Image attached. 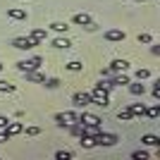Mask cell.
Here are the masks:
<instances>
[{
	"label": "cell",
	"instance_id": "cell-1",
	"mask_svg": "<svg viewBox=\"0 0 160 160\" xmlns=\"http://www.w3.org/2000/svg\"><path fill=\"white\" fill-rule=\"evenodd\" d=\"M88 96H91V105H98V108H108L110 105V96H108L105 88L96 86L93 91H88Z\"/></svg>",
	"mask_w": 160,
	"mask_h": 160
},
{
	"label": "cell",
	"instance_id": "cell-2",
	"mask_svg": "<svg viewBox=\"0 0 160 160\" xmlns=\"http://www.w3.org/2000/svg\"><path fill=\"white\" fill-rule=\"evenodd\" d=\"M72 22L77 24V27L88 29V31H96V29H98V24H96V22L91 19V14H86V12H77V14L72 17Z\"/></svg>",
	"mask_w": 160,
	"mask_h": 160
},
{
	"label": "cell",
	"instance_id": "cell-3",
	"mask_svg": "<svg viewBox=\"0 0 160 160\" xmlns=\"http://www.w3.org/2000/svg\"><path fill=\"white\" fill-rule=\"evenodd\" d=\"M93 141H96V146H105V148H108V146H115L120 139H117V134H108V132H103V129H100V132L93 136Z\"/></svg>",
	"mask_w": 160,
	"mask_h": 160
},
{
	"label": "cell",
	"instance_id": "cell-4",
	"mask_svg": "<svg viewBox=\"0 0 160 160\" xmlns=\"http://www.w3.org/2000/svg\"><path fill=\"white\" fill-rule=\"evenodd\" d=\"M12 46L17 48V50H31V48H36L38 43H36L31 36H17V38L12 41Z\"/></svg>",
	"mask_w": 160,
	"mask_h": 160
},
{
	"label": "cell",
	"instance_id": "cell-5",
	"mask_svg": "<svg viewBox=\"0 0 160 160\" xmlns=\"http://www.w3.org/2000/svg\"><path fill=\"white\" fill-rule=\"evenodd\" d=\"M41 58L38 55H33V58H29V60H19L17 62V69H19V72H29V69H38L41 67Z\"/></svg>",
	"mask_w": 160,
	"mask_h": 160
},
{
	"label": "cell",
	"instance_id": "cell-6",
	"mask_svg": "<svg viewBox=\"0 0 160 160\" xmlns=\"http://www.w3.org/2000/svg\"><path fill=\"white\" fill-rule=\"evenodd\" d=\"M124 38H127V33L122 29H108L105 31V41H110V43H122Z\"/></svg>",
	"mask_w": 160,
	"mask_h": 160
},
{
	"label": "cell",
	"instance_id": "cell-7",
	"mask_svg": "<svg viewBox=\"0 0 160 160\" xmlns=\"http://www.w3.org/2000/svg\"><path fill=\"white\" fill-rule=\"evenodd\" d=\"M2 132H5V136L10 139V136H17V134L24 132V124H22V122H7V127L2 129Z\"/></svg>",
	"mask_w": 160,
	"mask_h": 160
},
{
	"label": "cell",
	"instance_id": "cell-8",
	"mask_svg": "<svg viewBox=\"0 0 160 160\" xmlns=\"http://www.w3.org/2000/svg\"><path fill=\"white\" fill-rule=\"evenodd\" d=\"M72 100H74V105H77V108H86V105H91V96L84 93V91H77V93L72 96Z\"/></svg>",
	"mask_w": 160,
	"mask_h": 160
},
{
	"label": "cell",
	"instance_id": "cell-9",
	"mask_svg": "<svg viewBox=\"0 0 160 160\" xmlns=\"http://www.w3.org/2000/svg\"><path fill=\"white\" fill-rule=\"evenodd\" d=\"M27 77V81H33V84H43L46 81V74H41L38 69H29V72H22Z\"/></svg>",
	"mask_w": 160,
	"mask_h": 160
},
{
	"label": "cell",
	"instance_id": "cell-10",
	"mask_svg": "<svg viewBox=\"0 0 160 160\" xmlns=\"http://www.w3.org/2000/svg\"><path fill=\"white\" fill-rule=\"evenodd\" d=\"M108 69H110L112 74H115V72H127V69H129V62H127V60H112Z\"/></svg>",
	"mask_w": 160,
	"mask_h": 160
},
{
	"label": "cell",
	"instance_id": "cell-11",
	"mask_svg": "<svg viewBox=\"0 0 160 160\" xmlns=\"http://www.w3.org/2000/svg\"><path fill=\"white\" fill-rule=\"evenodd\" d=\"M7 17H10V19L22 22V19H27L29 14H27V10H19V7H10V10H7Z\"/></svg>",
	"mask_w": 160,
	"mask_h": 160
},
{
	"label": "cell",
	"instance_id": "cell-12",
	"mask_svg": "<svg viewBox=\"0 0 160 160\" xmlns=\"http://www.w3.org/2000/svg\"><path fill=\"white\" fill-rule=\"evenodd\" d=\"M79 122H81V124H100V117H98V115H91V112H81Z\"/></svg>",
	"mask_w": 160,
	"mask_h": 160
},
{
	"label": "cell",
	"instance_id": "cell-13",
	"mask_svg": "<svg viewBox=\"0 0 160 160\" xmlns=\"http://www.w3.org/2000/svg\"><path fill=\"white\" fill-rule=\"evenodd\" d=\"M29 36H31L36 43H41V41H46V38H48V29H33Z\"/></svg>",
	"mask_w": 160,
	"mask_h": 160
},
{
	"label": "cell",
	"instance_id": "cell-14",
	"mask_svg": "<svg viewBox=\"0 0 160 160\" xmlns=\"http://www.w3.org/2000/svg\"><path fill=\"white\" fill-rule=\"evenodd\" d=\"M117 120H120V122H129V120H134V112H132V108H122V110H120V112H117Z\"/></svg>",
	"mask_w": 160,
	"mask_h": 160
},
{
	"label": "cell",
	"instance_id": "cell-15",
	"mask_svg": "<svg viewBox=\"0 0 160 160\" xmlns=\"http://www.w3.org/2000/svg\"><path fill=\"white\" fill-rule=\"evenodd\" d=\"M141 143H146V146H160V136H155V134H146V136L141 139Z\"/></svg>",
	"mask_w": 160,
	"mask_h": 160
},
{
	"label": "cell",
	"instance_id": "cell-16",
	"mask_svg": "<svg viewBox=\"0 0 160 160\" xmlns=\"http://www.w3.org/2000/svg\"><path fill=\"white\" fill-rule=\"evenodd\" d=\"M129 91H132V96H143V93H146V86H143V84H134V81H129Z\"/></svg>",
	"mask_w": 160,
	"mask_h": 160
},
{
	"label": "cell",
	"instance_id": "cell-17",
	"mask_svg": "<svg viewBox=\"0 0 160 160\" xmlns=\"http://www.w3.org/2000/svg\"><path fill=\"white\" fill-rule=\"evenodd\" d=\"M132 112H134V117H141V115H146V105L143 103H132Z\"/></svg>",
	"mask_w": 160,
	"mask_h": 160
},
{
	"label": "cell",
	"instance_id": "cell-18",
	"mask_svg": "<svg viewBox=\"0 0 160 160\" xmlns=\"http://www.w3.org/2000/svg\"><path fill=\"white\" fill-rule=\"evenodd\" d=\"M146 115L151 117V120H158V117H160V103H155V105L146 108Z\"/></svg>",
	"mask_w": 160,
	"mask_h": 160
},
{
	"label": "cell",
	"instance_id": "cell-19",
	"mask_svg": "<svg viewBox=\"0 0 160 160\" xmlns=\"http://www.w3.org/2000/svg\"><path fill=\"white\" fill-rule=\"evenodd\" d=\"M50 46H53V48H60V50H62V48L67 50L72 43H69V38H53V43H50Z\"/></svg>",
	"mask_w": 160,
	"mask_h": 160
},
{
	"label": "cell",
	"instance_id": "cell-20",
	"mask_svg": "<svg viewBox=\"0 0 160 160\" xmlns=\"http://www.w3.org/2000/svg\"><path fill=\"white\" fill-rule=\"evenodd\" d=\"M62 117H65V122H67V124H74V122H79V115L74 112V110H67V112L62 115Z\"/></svg>",
	"mask_w": 160,
	"mask_h": 160
},
{
	"label": "cell",
	"instance_id": "cell-21",
	"mask_svg": "<svg viewBox=\"0 0 160 160\" xmlns=\"http://www.w3.org/2000/svg\"><path fill=\"white\" fill-rule=\"evenodd\" d=\"M50 29H53L55 33H65V31H67L69 27H67L65 22H53V24H50Z\"/></svg>",
	"mask_w": 160,
	"mask_h": 160
},
{
	"label": "cell",
	"instance_id": "cell-22",
	"mask_svg": "<svg viewBox=\"0 0 160 160\" xmlns=\"http://www.w3.org/2000/svg\"><path fill=\"white\" fill-rule=\"evenodd\" d=\"M14 91V84H10V81L0 79V93H12Z\"/></svg>",
	"mask_w": 160,
	"mask_h": 160
},
{
	"label": "cell",
	"instance_id": "cell-23",
	"mask_svg": "<svg viewBox=\"0 0 160 160\" xmlns=\"http://www.w3.org/2000/svg\"><path fill=\"white\" fill-rule=\"evenodd\" d=\"M134 77H136V79H139V81H143V79H148V77H151V72H148L146 67H139V69L134 72Z\"/></svg>",
	"mask_w": 160,
	"mask_h": 160
},
{
	"label": "cell",
	"instance_id": "cell-24",
	"mask_svg": "<svg viewBox=\"0 0 160 160\" xmlns=\"http://www.w3.org/2000/svg\"><path fill=\"white\" fill-rule=\"evenodd\" d=\"M81 146H84V148H93V146H96L93 136H86V134H81Z\"/></svg>",
	"mask_w": 160,
	"mask_h": 160
},
{
	"label": "cell",
	"instance_id": "cell-25",
	"mask_svg": "<svg viewBox=\"0 0 160 160\" xmlns=\"http://www.w3.org/2000/svg\"><path fill=\"white\" fill-rule=\"evenodd\" d=\"M72 151H58V153H55V160H69L72 158Z\"/></svg>",
	"mask_w": 160,
	"mask_h": 160
},
{
	"label": "cell",
	"instance_id": "cell-26",
	"mask_svg": "<svg viewBox=\"0 0 160 160\" xmlns=\"http://www.w3.org/2000/svg\"><path fill=\"white\" fill-rule=\"evenodd\" d=\"M43 86H46V88H58V86H60V79H55V77H53V79H46V81H43Z\"/></svg>",
	"mask_w": 160,
	"mask_h": 160
},
{
	"label": "cell",
	"instance_id": "cell-27",
	"mask_svg": "<svg viewBox=\"0 0 160 160\" xmlns=\"http://www.w3.org/2000/svg\"><path fill=\"white\" fill-rule=\"evenodd\" d=\"M132 158L134 160H148V153H146V151H134Z\"/></svg>",
	"mask_w": 160,
	"mask_h": 160
},
{
	"label": "cell",
	"instance_id": "cell-28",
	"mask_svg": "<svg viewBox=\"0 0 160 160\" xmlns=\"http://www.w3.org/2000/svg\"><path fill=\"white\" fill-rule=\"evenodd\" d=\"M67 69H69V72H79V69H81V62H77V60L67 62Z\"/></svg>",
	"mask_w": 160,
	"mask_h": 160
},
{
	"label": "cell",
	"instance_id": "cell-29",
	"mask_svg": "<svg viewBox=\"0 0 160 160\" xmlns=\"http://www.w3.org/2000/svg\"><path fill=\"white\" fill-rule=\"evenodd\" d=\"M27 134H29V136H38V134H41V127L31 124V127H27Z\"/></svg>",
	"mask_w": 160,
	"mask_h": 160
},
{
	"label": "cell",
	"instance_id": "cell-30",
	"mask_svg": "<svg viewBox=\"0 0 160 160\" xmlns=\"http://www.w3.org/2000/svg\"><path fill=\"white\" fill-rule=\"evenodd\" d=\"M151 41H153V38H151V33H139V43H146V46H148Z\"/></svg>",
	"mask_w": 160,
	"mask_h": 160
},
{
	"label": "cell",
	"instance_id": "cell-31",
	"mask_svg": "<svg viewBox=\"0 0 160 160\" xmlns=\"http://www.w3.org/2000/svg\"><path fill=\"white\" fill-rule=\"evenodd\" d=\"M153 98H155V100H160V79L153 84Z\"/></svg>",
	"mask_w": 160,
	"mask_h": 160
},
{
	"label": "cell",
	"instance_id": "cell-32",
	"mask_svg": "<svg viewBox=\"0 0 160 160\" xmlns=\"http://www.w3.org/2000/svg\"><path fill=\"white\" fill-rule=\"evenodd\" d=\"M55 122H58V127H67V122H65L62 115H55Z\"/></svg>",
	"mask_w": 160,
	"mask_h": 160
},
{
	"label": "cell",
	"instance_id": "cell-33",
	"mask_svg": "<svg viewBox=\"0 0 160 160\" xmlns=\"http://www.w3.org/2000/svg\"><path fill=\"white\" fill-rule=\"evenodd\" d=\"M7 122H10V120H7L5 115H0V129H5V127H7Z\"/></svg>",
	"mask_w": 160,
	"mask_h": 160
},
{
	"label": "cell",
	"instance_id": "cell-34",
	"mask_svg": "<svg viewBox=\"0 0 160 160\" xmlns=\"http://www.w3.org/2000/svg\"><path fill=\"white\" fill-rule=\"evenodd\" d=\"M7 141V136H5V132H0V143H5Z\"/></svg>",
	"mask_w": 160,
	"mask_h": 160
},
{
	"label": "cell",
	"instance_id": "cell-35",
	"mask_svg": "<svg viewBox=\"0 0 160 160\" xmlns=\"http://www.w3.org/2000/svg\"><path fill=\"white\" fill-rule=\"evenodd\" d=\"M132 2H143V0H132Z\"/></svg>",
	"mask_w": 160,
	"mask_h": 160
},
{
	"label": "cell",
	"instance_id": "cell-36",
	"mask_svg": "<svg viewBox=\"0 0 160 160\" xmlns=\"http://www.w3.org/2000/svg\"><path fill=\"white\" fill-rule=\"evenodd\" d=\"M0 72H2V62H0Z\"/></svg>",
	"mask_w": 160,
	"mask_h": 160
}]
</instances>
